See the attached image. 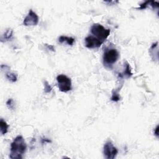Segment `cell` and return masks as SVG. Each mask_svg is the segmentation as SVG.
I'll return each mask as SVG.
<instances>
[{
	"label": "cell",
	"mask_w": 159,
	"mask_h": 159,
	"mask_svg": "<svg viewBox=\"0 0 159 159\" xmlns=\"http://www.w3.org/2000/svg\"><path fill=\"white\" fill-rule=\"evenodd\" d=\"M27 146L22 136L16 137L11 144V152L10 157L11 159H20L26 152Z\"/></svg>",
	"instance_id": "cell-1"
},
{
	"label": "cell",
	"mask_w": 159,
	"mask_h": 159,
	"mask_svg": "<svg viewBox=\"0 0 159 159\" xmlns=\"http://www.w3.org/2000/svg\"><path fill=\"white\" fill-rule=\"evenodd\" d=\"M90 30L92 34L102 42L105 40L110 34V29L105 28L99 24H94Z\"/></svg>",
	"instance_id": "cell-2"
},
{
	"label": "cell",
	"mask_w": 159,
	"mask_h": 159,
	"mask_svg": "<svg viewBox=\"0 0 159 159\" xmlns=\"http://www.w3.org/2000/svg\"><path fill=\"white\" fill-rule=\"evenodd\" d=\"M119 57V54L116 49H110L106 50L103 55L104 65L110 67L118 61Z\"/></svg>",
	"instance_id": "cell-3"
},
{
	"label": "cell",
	"mask_w": 159,
	"mask_h": 159,
	"mask_svg": "<svg viewBox=\"0 0 159 159\" xmlns=\"http://www.w3.org/2000/svg\"><path fill=\"white\" fill-rule=\"evenodd\" d=\"M58 87L62 92H68L72 90V81L71 79L65 75H59L57 77Z\"/></svg>",
	"instance_id": "cell-4"
},
{
	"label": "cell",
	"mask_w": 159,
	"mask_h": 159,
	"mask_svg": "<svg viewBox=\"0 0 159 159\" xmlns=\"http://www.w3.org/2000/svg\"><path fill=\"white\" fill-rule=\"evenodd\" d=\"M104 156L107 159H114L118 154V150L111 141L106 142L103 147Z\"/></svg>",
	"instance_id": "cell-5"
},
{
	"label": "cell",
	"mask_w": 159,
	"mask_h": 159,
	"mask_svg": "<svg viewBox=\"0 0 159 159\" xmlns=\"http://www.w3.org/2000/svg\"><path fill=\"white\" fill-rule=\"evenodd\" d=\"M39 22V17L37 14L33 11L32 10H30L28 14L25 18L24 20V25L26 26H36Z\"/></svg>",
	"instance_id": "cell-6"
},
{
	"label": "cell",
	"mask_w": 159,
	"mask_h": 159,
	"mask_svg": "<svg viewBox=\"0 0 159 159\" xmlns=\"http://www.w3.org/2000/svg\"><path fill=\"white\" fill-rule=\"evenodd\" d=\"M85 46L88 49H96L101 47L103 42L95 37L89 36L85 39Z\"/></svg>",
	"instance_id": "cell-7"
},
{
	"label": "cell",
	"mask_w": 159,
	"mask_h": 159,
	"mask_svg": "<svg viewBox=\"0 0 159 159\" xmlns=\"http://www.w3.org/2000/svg\"><path fill=\"white\" fill-rule=\"evenodd\" d=\"M132 75V73L131 71V66L128 63V62H125V70L124 71V72L122 73H120L119 74V77L121 78H124L125 77L127 78H130Z\"/></svg>",
	"instance_id": "cell-8"
},
{
	"label": "cell",
	"mask_w": 159,
	"mask_h": 159,
	"mask_svg": "<svg viewBox=\"0 0 159 159\" xmlns=\"http://www.w3.org/2000/svg\"><path fill=\"white\" fill-rule=\"evenodd\" d=\"M58 42H59V43L61 44H62L63 43H66L69 46H73V44L75 43V39L72 37L62 36L59 38H58Z\"/></svg>",
	"instance_id": "cell-9"
},
{
	"label": "cell",
	"mask_w": 159,
	"mask_h": 159,
	"mask_svg": "<svg viewBox=\"0 0 159 159\" xmlns=\"http://www.w3.org/2000/svg\"><path fill=\"white\" fill-rule=\"evenodd\" d=\"M13 31L12 29H6V31L4 32V34L1 36V41L2 43H4V42L10 40L13 36Z\"/></svg>",
	"instance_id": "cell-10"
},
{
	"label": "cell",
	"mask_w": 159,
	"mask_h": 159,
	"mask_svg": "<svg viewBox=\"0 0 159 159\" xmlns=\"http://www.w3.org/2000/svg\"><path fill=\"white\" fill-rule=\"evenodd\" d=\"M8 128H9V125L6 123L3 119L1 118L0 120V129H1V133L2 135L6 134L7 132Z\"/></svg>",
	"instance_id": "cell-11"
},
{
	"label": "cell",
	"mask_w": 159,
	"mask_h": 159,
	"mask_svg": "<svg viewBox=\"0 0 159 159\" xmlns=\"http://www.w3.org/2000/svg\"><path fill=\"white\" fill-rule=\"evenodd\" d=\"M6 78L10 81L11 82L14 83L18 80V77H17V75H16L15 73H11V72H7L6 73Z\"/></svg>",
	"instance_id": "cell-12"
},
{
	"label": "cell",
	"mask_w": 159,
	"mask_h": 159,
	"mask_svg": "<svg viewBox=\"0 0 159 159\" xmlns=\"http://www.w3.org/2000/svg\"><path fill=\"white\" fill-rule=\"evenodd\" d=\"M111 100L113 102H118L120 100V96L119 94L118 91H116V90H114L113 91V93H112V96L111 98Z\"/></svg>",
	"instance_id": "cell-13"
},
{
	"label": "cell",
	"mask_w": 159,
	"mask_h": 159,
	"mask_svg": "<svg viewBox=\"0 0 159 159\" xmlns=\"http://www.w3.org/2000/svg\"><path fill=\"white\" fill-rule=\"evenodd\" d=\"M6 106H7L8 108L10 109V110H14L15 108V103H14V100L12 98L8 99L6 102Z\"/></svg>",
	"instance_id": "cell-14"
},
{
	"label": "cell",
	"mask_w": 159,
	"mask_h": 159,
	"mask_svg": "<svg viewBox=\"0 0 159 159\" xmlns=\"http://www.w3.org/2000/svg\"><path fill=\"white\" fill-rule=\"evenodd\" d=\"M52 90V87L49 85V83L47 81H44V91L46 93H49L51 92Z\"/></svg>",
	"instance_id": "cell-15"
},
{
	"label": "cell",
	"mask_w": 159,
	"mask_h": 159,
	"mask_svg": "<svg viewBox=\"0 0 159 159\" xmlns=\"http://www.w3.org/2000/svg\"><path fill=\"white\" fill-rule=\"evenodd\" d=\"M46 47L48 48V49L51 50V51H53V52H55V49H54V47L52 45H49V44H46Z\"/></svg>",
	"instance_id": "cell-16"
},
{
	"label": "cell",
	"mask_w": 159,
	"mask_h": 159,
	"mask_svg": "<svg viewBox=\"0 0 159 159\" xmlns=\"http://www.w3.org/2000/svg\"><path fill=\"white\" fill-rule=\"evenodd\" d=\"M154 134L156 136V137H158V125H157L156 128L154 129Z\"/></svg>",
	"instance_id": "cell-17"
},
{
	"label": "cell",
	"mask_w": 159,
	"mask_h": 159,
	"mask_svg": "<svg viewBox=\"0 0 159 159\" xmlns=\"http://www.w3.org/2000/svg\"><path fill=\"white\" fill-rule=\"evenodd\" d=\"M42 142H43V144H44V142L45 143H46V142H51V141L50 140H48L47 139H43V140H42Z\"/></svg>",
	"instance_id": "cell-18"
}]
</instances>
